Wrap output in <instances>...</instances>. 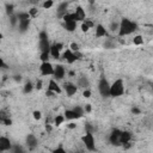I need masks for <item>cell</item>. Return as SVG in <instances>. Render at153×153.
<instances>
[{"mask_svg":"<svg viewBox=\"0 0 153 153\" xmlns=\"http://www.w3.org/2000/svg\"><path fill=\"white\" fill-rule=\"evenodd\" d=\"M131 140V133L128 130H121L120 133V145L129 143Z\"/></svg>","mask_w":153,"mask_h":153,"instance_id":"obj_16","label":"cell"},{"mask_svg":"<svg viewBox=\"0 0 153 153\" xmlns=\"http://www.w3.org/2000/svg\"><path fill=\"white\" fill-rule=\"evenodd\" d=\"M61 57H62L67 63L72 65V63H74L75 61H78V60L81 59V54H80V51H72V50L68 48V49H66V50H63V51L61 53Z\"/></svg>","mask_w":153,"mask_h":153,"instance_id":"obj_3","label":"cell"},{"mask_svg":"<svg viewBox=\"0 0 153 153\" xmlns=\"http://www.w3.org/2000/svg\"><path fill=\"white\" fill-rule=\"evenodd\" d=\"M54 152H62V153H65L66 151H65V148H62V147H57V148L54 149Z\"/></svg>","mask_w":153,"mask_h":153,"instance_id":"obj_45","label":"cell"},{"mask_svg":"<svg viewBox=\"0 0 153 153\" xmlns=\"http://www.w3.org/2000/svg\"><path fill=\"white\" fill-rule=\"evenodd\" d=\"M48 91H51V92H54L55 94H60V93L62 92V88H61V86L59 85L57 80L50 79V81H49V84H48Z\"/></svg>","mask_w":153,"mask_h":153,"instance_id":"obj_12","label":"cell"},{"mask_svg":"<svg viewBox=\"0 0 153 153\" xmlns=\"http://www.w3.org/2000/svg\"><path fill=\"white\" fill-rule=\"evenodd\" d=\"M133 44L134 45H142L143 44V37L141 35H135L133 38Z\"/></svg>","mask_w":153,"mask_h":153,"instance_id":"obj_26","label":"cell"},{"mask_svg":"<svg viewBox=\"0 0 153 153\" xmlns=\"http://www.w3.org/2000/svg\"><path fill=\"white\" fill-rule=\"evenodd\" d=\"M73 12H74V16H75V20L76 22H82L86 18V12H85V10H84L82 6H76L75 11H73Z\"/></svg>","mask_w":153,"mask_h":153,"instance_id":"obj_14","label":"cell"},{"mask_svg":"<svg viewBox=\"0 0 153 153\" xmlns=\"http://www.w3.org/2000/svg\"><path fill=\"white\" fill-rule=\"evenodd\" d=\"M63 116H65V118H66L67 121H74V120L80 118V116H79L73 109H67V110H65Z\"/></svg>","mask_w":153,"mask_h":153,"instance_id":"obj_19","label":"cell"},{"mask_svg":"<svg viewBox=\"0 0 153 153\" xmlns=\"http://www.w3.org/2000/svg\"><path fill=\"white\" fill-rule=\"evenodd\" d=\"M120 133H121L120 129H114V130L111 131V134L109 135V141H110V143L116 145V146L120 145Z\"/></svg>","mask_w":153,"mask_h":153,"instance_id":"obj_15","label":"cell"},{"mask_svg":"<svg viewBox=\"0 0 153 153\" xmlns=\"http://www.w3.org/2000/svg\"><path fill=\"white\" fill-rule=\"evenodd\" d=\"M131 112H133L134 115H139L141 111H140V109H137V108H133V109H131Z\"/></svg>","mask_w":153,"mask_h":153,"instance_id":"obj_43","label":"cell"},{"mask_svg":"<svg viewBox=\"0 0 153 153\" xmlns=\"http://www.w3.org/2000/svg\"><path fill=\"white\" fill-rule=\"evenodd\" d=\"M27 13L30 14L31 18H36V17L38 16V8H37V6H32V7L27 11Z\"/></svg>","mask_w":153,"mask_h":153,"instance_id":"obj_28","label":"cell"},{"mask_svg":"<svg viewBox=\"0 0 153 153\" xmlns=\"http://www.w3.org/2000/svg\"><path fill=\"white\" fill-rule=\"evenodd\" d=\"M39 73L43 76L53 75V73H54V65L50 61L41 62V65H39Z\"/></svg>","mask_w":153,"mask_h":153,"instance_id":"obj_8","label":"cell"},{"mask_svg":"<svg viewBox=\"0 0 153 153\" xmlns=\"http://www.w3.org/2000/svg\"><path fill=\"white\" fill-rule=\"evenodd\" d=\"M38 48H39L41 53H49L50 43H49L48 35L45 31H41L38 35Z\"/></svg>","mask_w":153,"mask_h":153,"instance_id":"obj_4","label":"cell"},{"mask_svg":"<svg viewBox=\"0 0 153 153\" xmlns=\"http://www.w3.org/2000/svg\"><path fill=\"white\" fill-rule=\"evenodd\" d=\"M42 85H43V84H42V81H41V80H37V81H36V84H35V88H37V90H41V88L43 87Z\"/></svg>","mask_w":153,"mask_h":153,"instance_id":"obj_41","label":"cell"},{"mask_svg":"<svg viewBox=\"0 0 153 153\" xmlns=\"http://www.w3.org/2000/svg\"><path fill=\"white\" fill-rule=\"evenodd\" d=\"M109 29H110V31H111V32L117 31V30H118V23H117V22H111V24H110Z\"/></svg>","mask_w":153,"mask_h":153,"instance_id":"obj_34","label":"cell"},{"mask_svg":"<svg viewBox=\"0 0 153 153\" xmlns=\"http://www.w3.org/2000/svg\"><path fill=\"white\" fill-rule=\"evenodd\" d=\"M76 24L78 22H63V27L68 31V32H73L76 30Z\"/></svg>","mask_w":153,"mask_h":153,"instance_id":"obj_22","label":"cell"},{"mask_svg":"<svg viewBox=\"0 0 153 153\" xmlns=\"http://www.w3.org/2000/svg\"><path fill=\"white\" fill-rule=\"evenodd\" d=\"M90 29H92V27H94V23H93V20H91V19H87V18H85L84 20H82Z\"/></svg>","mask_w":153,"mask_h":153,"instance_id":"obj_37","label":"cell"},{"mask_svg":"<svg viewBox=\"0 0 153 153\" xmlns=\"http://www.w3.org/2000/svg\"><path fill=\"white\" fill-rule=\"evenodd\" d=\"M91 96H92L91 90H90V88H84V91H82V97H84V98H90Z\"/></svg>","mask_w":153,"mask_h":153,"instance_id":"obj_36","label":"cell"},{"mask_svg":"<svg viewBox=\"0 0 153 153\" xmlns=\"http://www.w3.org/2000/svg\"><path fill=\"white\" fill-rule=\"evenodd\" d=\"M63 50V43L61 42H55L53 44H50V49H49V55L53 59H60L61 57V53Z\"/></svg>","mask_w":153,"mask_h":153,"instance_id":"obj_6","label":"cell"},{"mask_svg":"<svg viewBox=\"0 0 153 153\" xmlns=\"http://www.w3.org/2000/svg\"><path fill=\"white\" fill-rule=\"evenodd\" d=\"M73 110H74V111H75V112H76V114H78L80 117H82V116H84V114H85V111H84V108H81L80 105H76V106H74V108H73Z\"/></svg>","mask_w":153,"mask_h":153,"instance_id":"obj_31","label":"cell"},{"mask_svg":"<svg viewBox=\"0 0 153 153\" xmlns=\"http://www.w3.org/2000/svg\"><path fill=\"white\" fill-rule=\"evenodd\" d=\"M65 121H66V118H65L63 115H56V116L54 117V120H53V124L56 126V127H59V126H61Z\"/></svg>","mask_w":153,"mask_h":153,"instance_id":"obj_23","label":"cell"},{"mask_svg":"<svg viewBox=\"0 0 153 153\" xmlns=\"http://www.w3.org/2000/svg\"><path fill=\"white\" fill-rule=\"evenodd\" d=\"M0 152H1V151H0Z\"/></svg>","mask_w":153,"mask_h":153,"instance_id":"obj_49","label":"cell"},{"mask_svg":"<svg viewBox=\"0 0 153 153\" xmlns=\"http://www.w3.org/2000/svg\"><path fill=\"white\" fill-rule=\"evenodd\" d=\"M67 10H68V2H67V1H63V2L59 4L57 10H56V14H57V17L62 18V17H63V14H66V13L68 12Z\"/></svg>","mask_w":153,"mask_h":153,"instance_id":"obj_18","label":"cell"},{"mask_svg":"<svg viewBox=\"0 0 153 153\" xmlns=\"http://www.w3.org/2000/svg\"><path fill=\"white\" fill-rule=\"evenodd\" d=\"M76 86L81 87V88H88L90 86V80L85 76V75H80L76 80Z\"/></svg>","mask_w":153,"mask_h":153,"instance_id":"obj_21","label":"cell"},{"mask_svg":"<svg viewBox=\"0 0 153 153\" xmlns=\"http://www.w3.org/2000/svg\"><path fill=\"white\" fill-rule=\"evenodd\" d=\"M66 75V69L62 65H56L54 66V73H53V76L55 80H62Z\"/></svg>","mask_w":153,"mask_h":153,"instance_id":"obj_10","label":"cell"},{"mask_svg":"<svg viewBox=\"0 0 153 153\" xmlns=\"http://www.w3.org/2000/svg\"><path fill=\"white\" fill-rule=\"evenodd\" d=\"M30 20H31V19H22V20H18V24H17L18 30H19L20 32L27 31V29H29V26H30Z\"/></svg>","mask_w":153,"mask_h":153,"instance_id":"obj_20","label":"cell"},{"mask_svg":"<svg viewBox=\"0 0 153 153\" xmlns=\"http://www.w3.org/2000/svg\"><path fill=\"white\" fill-rule=\"evenodd\" d=\"M76 126H78L76 123H74L73 121H71V122L67 124V128H68V129H75V128H76Z\"/></svg>","mask_w":153,"mask_h":153,"instance_id":"obj_40","label":"cell"},{"mask_svg":"<svg viewBox=\"0 0 153 153\" xmlns=\"http://www.w3.org/2000/svg\"><path fill=\"white\" fill-rule=\"evenodd\" d=\"M96 26V30H94V36L97 38H102V37H106L108 36V31L105 29V26H103L102 24H97L94 25Z\"/></svg>","mask_w":153,"mask_h":153,"instance_id":"obj_17","label":"cell"},{"mask_svg":"<svg viewBox=\"0 0 153 153\" xmlns=\"http://www.w3.org/2000/svg\"><path fill=\"white\" fill-rule=\"evenodd\" d=\"M4 66V61H2V59H0V68Z\"/></svg>","mask_w":153,"mask_h":153,"instance_id":"obj_47","label":"cell"},{"mask_svg":"<svg viewBox=\"0 0 153 153\" xmlns=\"http://www.w3.org/2000/svg\"><path fill=\"white\" fill-rule=\"evenodd\" d=\"M39 59H41V61H42V62H44V61H49L50 55H49V53H41Z\"/></svg>","mask_w":153,"mask_h":153,"instance_id":"obj_35","label":"cell"},{"mask_svg":"<svg viewBox=\"0 0 153 153\" xmlns=\"http://www.w3.org/2000/svg\"><path fill=\"white\" fill-rule=\"evenodd\" d=\"M84 111L87 112V114L91 112V111H92V105H91V104H86V105L84 106Z\"/></svg>","mask_w":153,"mask_h":153,"instance_id":"obj_39","label":"cell"},{"mask_svg":"<svg viewBox=\"0 0 153 153\" xmlns=\"http://www.w3.org/2000/svg\"><path fill=\"white\" fill-rule=\"evenodd\" d=\"M16 16H17L18 20H22V19H31V17H30V14L27 12H19Z\"/></svg>","mask_w":153,"mask_h":153,"instance_id":"obj_30","label":"cell"},{"mask_svg":"<svg viewBox=\"0 0 153 153\" xmlns=\"http://www.w3.org/2000/svg\"><path fill=\"white\" fill-rule=\"evenodd\" d=\"M12 148V142L10 140V137L7 136H0V151L1 152H7V151H11Z\"/></svg>","mask_w":153,"mask_h":153,"instance_id":"obj_11","label":"cell"},{"mask_svg":"<svg viewBox=\"0 0 153 153\" xmlns=\"http://www.w3.org/2000/svg\"><path fill=\"white\" fill-rule=\"evenodd\" d=\"M54 6V0H44L43 2H42V7L44 8V10H49V8H51Z\"/></svg>","mask_w":153,"mask_h":153,"instance_id":"obj_29","label":"cell"},{"mask_svg":"<svg viewBox=\"0 0 153 153\" xmlns=\"http://www.w3.org/2000/svg\"><path fill=\"white\" fill-rule=\"evenodd\" d=\"M69 49H71L72 51H79V50H80V45H79L76 42H72V43L69 44Z\"/></svg>","mask_w":153,"mask_h":153,"instance_id":"obj_33","label":"cell"},{"mask_svg":"<svg viewBox=\"0 0 153 153\" xmlns=\"http://www.w3.org/2000/svg\"><path fill=\"white\" fill-rule=\"evenodd\" d=\"M137 30V24L128 18H123L120 23H118V30L117 33L120 37H124L128 35H131L134 31Z\"/></svg>","mask_w":153,"mask_h":153,"instance_id":"obj_1","label":"cell"},{"mask_svg":"<svg viewBox=\"0 0 153 153\" xmlns=\"http://www.w3.org/2000/svg\"><path fill=\"white\" fill-rule=\"evenodd\" d=\"M98 91H99V93H100L102 97H110V93H109V91H110V84H109V81L104 76H102L100 80H99V82H98Z\"/></svg>","mask_w":153,"mask_h":153,"instance_id":"obj_7","label":"cell"},{"mask_svg":"<svg viewBox=\"0 0 153 153\" xmlns=\"http://www.w3.org/2000/svg\"><path fill=\"white\" fill-rule=\"evenodd\" d=\"M62 20L63 22H76L75 20V16H74V12H67L66 14H63L62 17Z\"/></svg>","mask_w":153,"mask_h":153,"instance_id":"obj_25","label":"cell"},{"mask_svg":"<svg viewBox=\"0 0 153 153\" xmlns=\"http://www.w3.org/2000/svg\"><path fill=\"white\" fill-rule=\"evenodd\" d=\"M29 2L32 5V6H37L39 4V0H29Z\"/></svg>","mask_w":153,"mask_h":153,"instance_id":"obj_44","label":"cell"},{"mask_svg":"<svg viewBox=\"0 0 153 153\" xmlns=\"http://www.w3.org/2000/svg\"><path fill=\"white\" fill-rule=\"evenodd\" d=\"M25 143L27 145L29 149H35L36 146L38 145V140H37V137L33 134H29L26 136V139H25Z\"/></svg>","mask_w":153,"mask_h":153,"instance_id":"obj_13","label":"cell"},{"mask_svg":"<svg viewBox=\"0 0 153 153\" xmlns=\"http://www.w3.org/2000/svg\"><path fill=\"white\" fill-rule=\"evenodd\" d=\"M33 88H35V85H33L31 81H27V82H25V85L23 86V92H24L25 94H27V93H30Z\"/></svg>","mask_w":153,"mask_h":153,"instance_id":"obj_24","label":"cell"},{"mask_svg":"<svg viewBox=\"0 0 153 153\" xmlns=\"http://www.w3.org/2000/svg\"><path fill=\"white\" fill-rule=\"evenodd\" d=\"M80 29H81V31L82 32H87L88 30H90V27L84 23V22H81V25H80Z\"/></svg>","mask_w":153,"mask_h":153,"instance_id":"obj_38","label":"cell"},{"mask_svg":"<svg viewBox=\"0 0 153 153\" xmlns=\"http://www.w3.org/2000/svg\"><path fill=\"white\" fill-rule=\"evenodd\" d=\"M81 141L82 143L85 145L86 149L88 151H96V141H94V136H93V133L91 131H86L82 136H81Z\"/></svg>","mask_w":153,"mask_h":153,"instance_id":"obj_5","label":"cell"},{"mask_svg":"<svg viewBox=\"0 0 153 153\" xmlns=\"http://www.w3.org/2000/svg\"><path fill=\"white\" fill-rule=\"evenodd\" d=\"M88 2H90V5H93L96 2V0H88Z\"/></svg>","mask_w":153,"mask_h":153,"instance_id":"obj_46","label":"cell"},{"mask_svg":"<svg viewBox=\"0 0 153 153\" xmlns=\"http://www.w3.org/2000/svg\"><path fill=\"white\" fill-rule=\"evenodd\" d=\"M62 87H63V91L66 92V94H67L68 97L74 96V94L76 93V91H78L76 84H74V82H72V81H66V82H63Z\"/></svg>","mask_w":153,"mask_h":153,"instance_id":"obj_9","label":"cell"},{"mask_svg":"<svg viewBox=\"0 0 153 153\" xmlns=\"http://www.w3.org/2000/svg\"><path fill=\"white\" fill-rule=\"evenodd\" d=\"M2 38H4V35H2V33H1V32H0V41H1V39H2Z\"/></svg>","mask_w":153,"mask_h":153,"instance_id":"obj_48","label":"cell"},{"mask_svg":"<svg viewBox=\"0 0 153 153\" xmlns=\"http://www.w3.org/2000/svg\"><path fill=\"white\" fill-rule=\"evenodd\" d=\"M32 117H33V120L39 121V120H42V112L39 110H35V111H32Z\"/></svg>","mask_w":153,"mask_h":153,"instance_id":"obj_32","label":"cell"},{"mask_svg":"<svg viewBox=\"0 0 153 153\" xmlns=\"http://www.w3.org/2000/svg\"><path fill=\"white\" fill-rule=\"evenodd\" d=\"M124 91H126V87H124V81L122 79H116L112 84H110V97H114V98H117V97H121L124 94Z\"/></svg>","mask_w":153,"mask_h":153,"instance_id":"obj_2","label":"cell"},{"mask_svg":"<svg viewBox=\"0 0 153 153\" xmlns=\"http://www.w3.org/2000/svg\"><path fill=\"white\" fill-rule=\"evenodd\" d=\"M51 130H53V126H51V124H49V123H45V131L50 133Z\"/></svg>","mask_w":153,"mask_h":153,"instance_id":"obj_42","label":"cell"},{"mask_svg":"<svg viewBox=\"0 0 153 153\" xmlns=\"http://www.w3.org/2000/svg\"><path fill=\"white\" fill-rule=\"evenodd\" d=\"M5 11H6L7 16H12V14H14V6L12 4H6L5 5Z\"/></svg>","mask_w":153,"mask_h":153,"instance_id":"obj_27","label":"cell"}]
</instances>
